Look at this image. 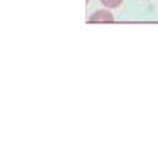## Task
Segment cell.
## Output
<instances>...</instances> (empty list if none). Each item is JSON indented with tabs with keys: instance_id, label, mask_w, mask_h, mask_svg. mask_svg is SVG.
Wrapping results in <instances>:
<instances>
[{
	"instance_id": "obj_1",
	"label": "cell",
	"mask_w": 158,
	"mask_h": 148,
	"mask_svg": "<svg viewBox=\"0 0 158 148\" xmlns=\"http://www.w3.org/2000/svg\"><path fill=\"white\" fill-rule=\"evenodd\" d=\"M89 24H100V22H114V16L106 10H98L89 17Z\"/></svg>"
},
{
	"instance_id": "obj_2",
	"label": "cell",
	"mask_w": 158,
	"mask_h": 148,
	"mask_svg": "<svg viewBox=\"0 0 158 148\" xmlns=\"http://www.w3.org/2000/svg\"><path fill=\"white\" fill-rule=\"evenodd\" d=\"M101 4L106 7H110V9H115V7H119L122 4L123 0H100Z\"/></svg>"
}]
</instances>
